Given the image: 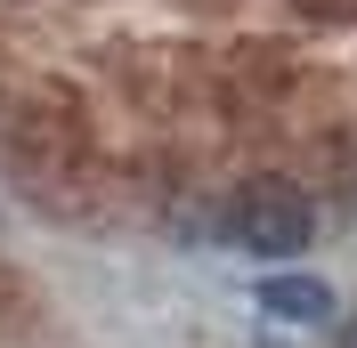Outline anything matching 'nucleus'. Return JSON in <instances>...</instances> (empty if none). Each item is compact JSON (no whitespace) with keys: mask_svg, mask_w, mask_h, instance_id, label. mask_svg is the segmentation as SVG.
I'll return each instance as SVG.
<instances>
[{"mask_svg":"<svg viewBox=\"0 0 357 348\" xmlns=\"http://www.w3.org/2000/svg\"><path fill=\"white\" fill-rule=\"evenodd\" d=\"M260 308L284 316V324H325V316H333V292H325L317 276H268L260 283Z\"/></svg>","mask_w":357,"mask_h":348,"instance_id":"nucleus-2","label":"nucleus"},{"mask_svg":"<svg viewBox=\"0 0 357 348\" xmlns=\"http://www.w3.org/2000/svg\"><path fill=\"white\" fill-rule=\"evenodd\" d=\"M227 227H236V243L260 251V260H292V251L317 235V211H309V195H301L292 178H252V187H236Z\"/></svg>","mask_w":357,"mask_h":348,"instance_id":"nucleus-1","label":"nucleus"},{"mask_svg":"<svg viewBox=\"0 0 357 348\" xmlns=\"http://www.w3.org/2000/svg\"><path fill=\"white\" fill-rule=\"evenodd\" d=\"M341 348H357V316H349V324H341Z\"/></svg>","mask_w":357,"mask_h":348,"instance_id":"nucleus-3","label":"nucleus"}]
</instances>
